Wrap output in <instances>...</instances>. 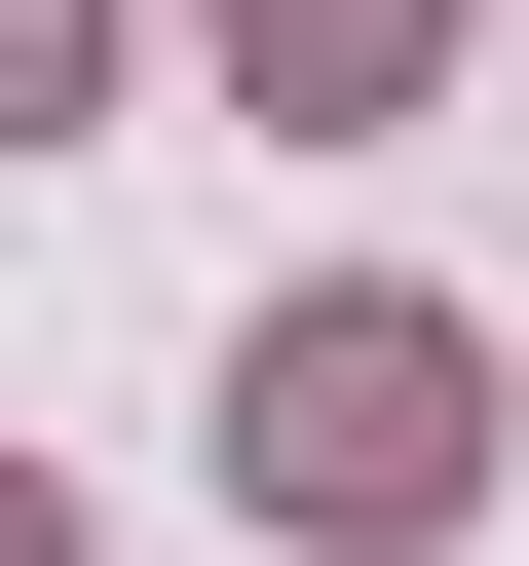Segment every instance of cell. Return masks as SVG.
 Returning a JSON list of instances; mask_svg holds the SVG:
<instances>
[{
	"label": "cell",
	"mask_w": 529,
	"mask_h": 566,
	"mask_svg": "<svg viewBox=\"0 0 529 566\" xmlns=\"http://www.w3.org/2000/svg\"><path fill=\"white\" fill-rule=\"evenodd\" d=\"M227 453H264V491H341V528H416L491 416H454V340H416V303H303V340L227 378Z\"/></svg>",
	"instance_id": "6da1fadb"
},
{
	"label": "cell",
	"mask_w": 529,
	"mask_h": 566,
	"mask_svg": "<svg viewBox=\"0 0 529 566\" xmlns=\"http://www.w3.org/2000/svg\"><path fill=\"white\" fill-rule=\"evenodd\" d=\"M227 39H264V114H303V76H416V0H227Z\"/></svg>",
	"instance_id": "7a4b0ae2"
}]
</instances>
